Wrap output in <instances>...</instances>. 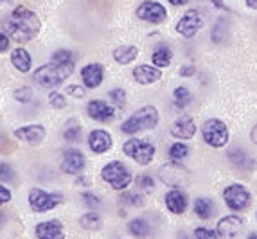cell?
Wrapping results in <instances>:
<instances>
[{"label": "cell", "instance_id": "cell-27", "mask_svg": "<svg viewBox=\"0 0 257 239\" xmlns=\"http://www.w3.org/2000/svg\"><path fill=\"white\" fill-rule=\"evenodd\" d=\"M128 230H130V234H132L133 237L144 239V237H148V235H150L151 226H150V223H148L146 219L137 218V219H133V221H130Z\"/></svg>", "mask_w": 257, "mask_h": 239}, {"label": "cell", "instance_id": "cell-15", "mask_svg": "<svg viewBox=\"0 0 257 239\" xmlns=\"http://www.w3.org/2000/svg\"><path fill=\"white\" fill-rule=\"evenodd\" d=\"M86 111H88V115L95 121H101V123H108L115 117V108L108 104L106 101H101V99H94V101L88 102V106H86Z\"/></svg>", "mask_w": 257, "mask_h": 239}, {"label": "cell", "instance_id": "cell-29", "mask_svg": "<svg viewBox=\"0 0 257 239\" xmlns=\"http://www.w3.org/2000/svg\"><path fill=\"white\" fill-rule=\"evenodd\" d=\"M79 223H81V226L85 228V230H99V228L103 226V219H101V216L95 212L85 214V216L79 219Z\"/></svg>", "mask_w": 257, "mask_h": 239}, {"label": "cell", "instance_id": "cell-5", "mask_svg": "<svg viewBox=\"0 0 257 239\" xmlns=\"http://www.w3.org/2000/svg\"><path fill=\"white\" fill-rule=\"evenodd\" d=\"M159 176L162 180V184H166L167 187L173 189H184L187 185H191V182H193V176H191L189 169L182 166L180 162L164 164L159 169Z\"/></svg>", "mask_w": 257, "mask_h": 239}, {"label": "cell", "instance_id": "cell-20", "mask_svg": "<svg viewBox=\"0 0 257 239\" xmlns=\"http://www.w3.org/2000/svg\"><path fill=\"white\" fill-rule=\"evenodd\" d=\"M81 79L86 88H97L104 79V68L99 63H90L81 68Z\"/></svg>", "mask_w": 257, "mask_h": 239}, {"label": "cell", "instance_id": "cell-35", "mask_svg": "<svg viewBox=\"0 0 257 239\" xmlns=\"http://www.w3.org/2000/svg\"><path fill=\"white\" fill-rule=\"evenodd\" d=\"M49 104H51L52 108L63 110V108L67 106V99L61 94H58V92H51V94H49Z\"/></svg>", "mask_w": 257, "mask_h": 239}, {"label": "cell", "instance_id": "cell-12", "mask_svg": "<svg viewBox=\"0 0 257 239\" xmlns=\"http://www.w3.org/2000/svg\"><path fill=\"white\" fill-rule=\"evenodd\" d=\"M169 133H171V137L178 139V141H187V139H193V137L196 135V123H194L191 117L182 115L171 124Z\"/></svg>", "mask_w": 257, "mask_h": 239}, {"label": "cell", "instance_id": "cell-49", "mask_svg": "<svg viewBox=\"0 0 257 239\" xmlns=\"http://www.w3.org/2000/svg\"><path fill=\"white\" fill-rule=\"evenodd\" d=\"M0 223H2V214H0Z\"/></svg>", "mask_w": 257, "mask_h": 239}, {"label": "cell", "instance_id": "cell-30", "mask_svg": "<svg viewBox=\"0 0 257 239\" xmlns=\"http://www.w3.org/2000/svg\"><path fill=\"white\" fill-rule=\"evenodd\" d=\"M189 155V146L184 142H175L169 148V158L171 162H182V158H185Z\"/></svg>", "mask_w": 257, "mask_h": 239}, {"label": "cell", "instance_id": "cell-1", "mask_svg": "<svg viewBox=\"0 0 257 239\" xmlns=\"http://www.w3.org/2000/svg\"><path fill=\"white\" fill-rule=\"evenodd\" d=\"M40 27H42V22H40L38 15L33 9L24 8V6L13 9V13L4 20V31L9 34V38L18 43H26L36 38Z\"/></svg>", "mask_w": 257, "mask_h": 239}, {"label": "cell", "instance_id": "cell-50", "mask_svg": "<svg viewBox=\"0 0 257 239\" xmlns=\"http://www.w3.org/2000/svg\"><path fill=\"white\" fill-rule=\"evenodd\" d=\"M255 219H257V212H255Z\"/></svg>", "mask_w": 257, "mask_h": 239}, {"label": "cell", "instance_id": "cell-33", "mask_svg": "<svg viewBox=\"0 0 257 239\" xmlns=\"http://www.w3.org/2000/svg\"><path fill=\"white\" fill-rule=\"evenodd\" d=\"M119 201L122 205H130V207H142L144 205V200H142V196L137 194V192H124Z\"/></svg>", "mask_w": 257, "mask_h": 239}, {"label": "cell", "instance_id": "cell-34", "mask_svg": "<svg viewBox=\"0 0 257 239\" xmlns=\"http://www.w3.org/2000/svg\"><path fill=\"white\" fill-rule=\"evenodd\" d=\"M135 184H137L139 189L150 192L155 189V178L151 175H139L137 178H135Z\"/></svg>", "mask_w": 257, "mask_h": 239}, {"label": "cell", "instance_id": "cell-16", "mask_svg": "<svg viewBox=\"0 0 257 239\" xmlns=\"http://www.w3.org/2000/svg\"><path fill=\"white\" fill-rule=\"evenodd\" d=\"M15 137L31 146H36L43 141L45 128H43L42 124H27V126H20V128L15 130Z\"/></svg>", "mask_w": 257, "mask_h": 239}, {"label": "cell", "instance_id": "cell-47", "mask_svg": "<svg viewBox=\"0 0 257 239\" xmlns=\"http://www.w3.org/2000/svg\"><path fill=\"white\" fill-rule=\"evenodd\" d=\"M210 2H212V4H214V6H218L219 9H227V6L223 4L221 0H210Z\"/></svg>", "mask_w": 257, "mask_h": 239}, {"label": "cell", "instance_id": "cell-41", "mask_svg": "<svg viewBox=\"0 0 257 239\" xmlns=\"http://www.w3.org/2000/svg\"><path fill=\"white\" fill-rule=\"evenodd\" d=\"M67 92H69L70 95H74V97H79V99L85 95V88H81V86H77V85H70L69 88H67Z\"/></svg>", "mask_w": 257, "mask_h": 239}, {"label": "cell", "instance_id": "cell-37", "mask_svg": "<svg viewBox=\"0 0 257 239\" xmlns=\"http://www.w3.org/2000/svg\"><path fill=\"white\" fill-rule=\"evenodd\" d=\"M31 97H33V92H31L29 88H20L15 92V99H17L18 102H29Z\"/></svg>", "mask_w": 257, "mask_h": 239}, {"label": "cell", "instance_id": "cell-3", "mask_svg": "<svg viewBox=\"0 0 257 239\" xmlns=\"http://www.w3.org/2000/svg\"><path fill=\"white\" fill-rule=\"evenodd\" d=\"M160 121L159 110L151 104L142 106L141 110H137L133 115H130L128 119L122 123V132L135 135L139 132H146V130H153Z\"/></svg>", "mask_w": 257, "mask_h": 239}, {"label": "cell", "instance_id": "cell-6", "mask_svg": "<svg viewBox=\"0 0 257 239\" xmlns=\"http://www.w3.org/2000/svg\"><path fill=\"white\" fill-rule=\"evenodd\" d=\"M124 155H128L130 158H133L139 166H148L155 157V144H151L148 139H139V137H132L124 142L122 146Z\"/></svg>", "mask_w": 257, "mask_h": 239}, {"label": "cell", "instance_id": "cell-11", "mask_svg": "<svg viewBox=\"0 0 257 239\" xmlns=\"http://www.w3.org/2000/svg\"><path fill=\"white\" fill-rule=\"evenodd\" d=\"M137 17L144 22H150V24H160V22L166 20L167 11L160 2H153V0H144L141 6L137 8Z\"/></svg>", "mask_w": 257, "mask_h": 239}, {"label": "cell", "instance_id": "cell-7", "mask_svg": "<svg viewBox=\"0 0 257 239\" xmlns=\"http://www.w3.org/2000/svg\"><path fill=\"white\" fill-rule=\"evenodd\" d=\"M202 137L210 148H225L230 139L228 126L219 119H207L202 126Z\"/></svg>", "mask_w": 257, "mask_h": 239}, {"label": "cell", "instance_id": "cell-2", "mask_svg": "<svg viewBox=\"0 0 257 239\" xmlns=\"http://www.w3.org/2000/svg\"><path fill=\"white\" fill-rule=\"evenodd\" d=\"M74 72V56L70 51H61L54 52L52 56V63L42 65L35 72V79L40 86L43 88H54V86L61 85L67 81V77Z\"/></svg>", "mask_w": 257, "mask_h": 239}, {"label": "cell", "instance_id": "cell-48", "mask_svg": "<svg viewBox=\"0 0 257 239\" xmlns=\"http://www.w3.org/2000/svg\"><path fill=\"white\" fill-rule=\"evenodd\" d=\"M248 239H257V234H250Z\"/></svg>", "mask_w": 257, "mask_h": 239}, {"label": "cell", "instance_id": "cell-31", "mask_svg": "<svg viewBox=\"0 0 257 239\" xmlns=\"http://www.w3.org/2000/svg\"><path fill=\"white\" fill-rule=\"evenodd\" d=\"M65 139L67 141H70V142H77L79 139H81V135H83V130H81V126L76 123V121H70L69 124H67V130H65Z\"/></svg>", "mask_w": 257, "mask_h": 239}, {"label": "cell", "instance_id": "cell-44", "mask_svg": "<svg viewBox=\"0 0 257 239\" xmlns=\"http://www.w3.org/2000/svg\"><path fill=\"white\" fill-rule=\"evenodd\" d=\"M250 139H252L253 144H257V124L252 128V132H250Z\"/></svg>", "mask_w": 257, "mask_h": 239}, {"label": "cell", "instance_id": "cell-38", "mask_svg": "<svg viewBox=\"0 0 257 239\" xmlns=\"http://www.w3.org/2000/svg\"><path fill=\"white\" fill-rule=\"evenodd\" d=\"M81 200L85 201L88 207H99V205H101V200H99L95 194H92V192H83Z\"/></svg>", "mask_w": 257, "mask_h": 239}, {"label": "cell", "instance_id": "cell-10", "mask_svg": "<svg viewBox=\"0 0 257 239\" xmlns=\"http://www.w3.org/2000/svg\"><path fill=\"white\" fill-rule=\"evenodd\" d=\"M203 27V18L196 9H189L182 15V18L176 24V33L182 34L184 38H193L194 34Z\"/></svg>", "mask_w": 257, "mask_h": 239}, {"label": "cell", "instance_id": "cell-40", "mask_svg": "<svg viewBox=\"0 0 257 239\" xmlns=\"http://www.w3.org/2000/svg\"><path fill=\"white\" fill-rule=\"evenodd\" d=\"M8 201H11V191L4 185H0V205L8 203Z\"/></svg>", "mask_w": 257, "mask_h": 239}, {"label": "cell", "instance_id": "cell-17", "mask_svg": "<svg viewBox=\"0 0 257 239\" xmlns=\"http://www.w3.org/2000/svg\"><path fill=\"white\" fill-rule=\"evenodd\" d=\"M85 155L79 150H69L63 155V162H61V171L67 175H77L79 171L85 169Z\"/></svg>", "mask_w": 257, "mask_h": 239}, {"label": "cell", "instance_id": "cell-39", "mask_svg": "<svg viewBox=\"0 0 257 239\" xmlns=\"http://www.w3.org/2000/svg\"><path fill=\"white\" fill-rule=\"evenodd\" d=\"M0 178L4 180V182H11V180H13V169H11L8 164H2V166H0Z\"/></svg>", "mask_w": 257, "mask_h": 239}, {"label": "cell", "instance_id": "cell-22", "mask_svg": "<svg viewBox=\"0 0 257 239\" xmlns=\"http://www.w3.org/2000/svg\"><path fill=\"white\" fill-rule=\"evenodd\" d=\"M228 158H230V162L236 167H239V169H244V171L255 169V160H253L243 148H234V150H230L228 151Z\"/></svg>", "mask_w": 257, "mask_h": 239}, {"label": "cell", "instance_id": "cell-24", "mask_svg": "<svg viewBox=\"0 0 257 239\" xmlns=\"http://www.w3.org/2000/svg\"><path fill=\"white\" fill-rule=\"evenodd\" d=\"M139 56V49L135 45H120L113 51V58L119 65H128L132 63Z\"/></svg>", "mask_w": 257, "mask_h": 239}, {"label": "cell", "instance_id": "cell-32", "mask_svg": "<svg viewBox=\"0 0 257 239\" xmlns=\"http://www.w3.org/2000/svg\"><path fill=\"white\" fill-rule=\"evenodd\" d=\"M108 97H110L113 106L124 108V104H126V90L124 88H113L110 94H108Z\"/></svg>", "mask_w": 257, "mask_h": 239}, {"label": "cell", "instance_id": "cell-19", "mask_svg": "<svg viewBox=\"0 0 257 239\" xmlns=\"http://www.w3.org/2000/svg\"><path fill=\"white\" fill-rule=\"evenodd\" d=\"M36 237L38 239H65V228L58 219H52V221H43L36 225Z\"/></svg>", "mask_w": 257, "mask_h": 239}, {"label": "cell", "instance_id": "cell-4", "mask_svg": "<svg viewBox=\"0 0 257 239\" xmlns=\"http://www.w3.org/2000/svg\"><path fill=\"white\" fill-rule=\"evenodd\" d=\"M101 176L106 184H110L111 189H115V191H126L128 185L132 184V171H130L128 166H124L122 162L119 160H113V162L106 164L101 171Z\"/></svg>", "mask_w": 257, "mask_h": 239}, {"label": "cell", "instance_id": "cell-42", "mask_svg": "<svg viewBox=\"0 0 257 239\" xmlns=\"http://www.w3.org/2000/svg\"><path fill=\"white\" fill-rule=\"evenodd\" d=\"M194 72H196V67H193V65H184V67H180V76H184V77L194 76Z\"/></svg>", "mask_w": 257, "mask_h": 239}, {"label": "cell", "instance_id": "cell-14", "mask_svg": "<svg viewBox=\"0 0 257 239\" xmlns=\"http://www.w3.org/2000/svg\"><path fill=\"white\" fill-rule=\"evenodd\" d=\"M164 200H166L167 210L171 214H175V216H182L189 207L187 194H185L182 189H171V191H167Z\"/></svg>", "mask_w": 257, "mask_h": 239}, {"label": "cell", "instance_id": "cell-13", "mask_svg": "<svg viewBox=\"0 0 257 239\" xmlns=\"http://www.w3.org/2000/svg\"><path fill=\"white\" fill-rule=\"evenodd\" d=\"M241 228H243V219L239 216L230 214V216H225V218L219 219L216 232L223 239H234L241 234Z\"/></svg>", "mask_w": 257, "mask_h": 239}, {"label": "cell", "instance_id": "cell-8", "mask_svg": "<svg viewBox=\"0 0 257 239\" xmlns=\"http://www.w3.org/2000/svg\"><path fill=\"white\" fill-rule=\"evenodd\" d=\"M223 200L232 212H241L252 203V194L243 184H230L223 191Z\"/></svg>", "mask_w": 257, "mask_h": 239}, {"label": "cell", "instance_id": "cell-18", "mask_svg": "<svg viewBox=\"0 0 257 239\" xmlns=\"http://www.w3.org/2000/svg\"><path fill=\"white\" fill-rule=\"evenodd\" d=\"M88 146L94 153H106L113 146V139L106 130H92L88 135Z\"/></svg>", "mask_w": 257, "mask_h": 239}, {"label": "cell", "instance_id": "cell-9", "mask_svg": "<svg viewBox=\"0 0 257 239\" xmlns=\"http://www.w3.org/2000/svg\"><path fill=\"white\" fill-rule=\"evenodd\" d=\"M63 196L61 194H51V192H45L38 187H33L29 192V207L35 212H47L52 210L54 207L61 203Z\"/></svg>", "mask_w": 257, "mask_h": 239}, {"label": "cell", "instance_id": "cell-21", "mask_svg": "<svg viewBox=\"0 0 257 239\" xmlns=\"http://www.w3.org/2000/svg\"><path fill=\"white\" fill-rule=\"evenodd\" d=\"M162 77L160 68H157L155 65H139L133 68V79L139 85H153Z\"/></svg>", "mask_w": 257, "mask_h": 239}, {"label": "cell", "instance_id": "cell-36", "mask_svg": "<svg viewBox=\"0 0 257 239\" xmlns=\"http://www.w3.org/2000/svg\"><path fill=\"white\" fill-rule=\"evenodd\" d=\"M218 232L216 230H210L207 226H198L196 230H194V239H218Z\"/></svg>", "mask_w": 257, "mask_h": 239}, {"label": "cell", "instance_id": "cell-45", "mask_svg": "<svg viewBox=\"0 0 257 239\" xmlns=\"http://www.w3.org/2000/svg\"><path fill=\"white\" fill-rule=\"evenodd\" d=\"M167 2L173 6H184V4H187L189 0H167Z\"/></svg>", "mask_w": 257, "mask_h": 239}, {"label": "cell", "instance_id": "cell-26", "mask_svg": "<svg viewBox=\"0 0 257 239\" xmlns=\"http://www.w3.org/2000/svg\"><path fill=\"white\" fill-rule=\"evenodd\" d=\"M214 203L209 198H196L194 201V214L200 219H210L214 216Z\"/></svg>", "mask_w": 257, "mask_h": 239}, {"label": "cell", "instance_id": "cell-28", "mask_svg": "<svg viewBox=\"0 0 257 239\" xmlns=\"http://www.w3.org/2000/svg\"><path fill=\"white\" fill-rule=\"evenodd\" d=\"M173 99H175V106L176 108H185L191 104V101H193V95H191V92H189V88H185V86H178V88L173 92Z\"/></svg>", "mask_w": 257, "mask_h": 239}, {"label": "cell", "instance_id": "cell-23", "mask_svg": "<svg viewBox=\"0 0 257 239\" xmlns=\"http://www.w3.org/2000/svg\"><path fill=\"white\" fill-rule=\"evenodd\" d=\"M11 63L15 65L18 72H29L31 70V65H33V60H31V54L26 51V49H15L11 52Z\"/></svg>", "mask_w": 257, "mask_h": 239}, {"label": "cell", "instance_id": "cell-25", "mask_svg": "<svg viewBox=\"0 0 257 239\" xmlns=\"http://www.w3.org/2000/svg\"><path fill=\"white\" fill-rule=\"evenodd\" d=\"M151 61L157 68H166L171 65L173 61V51L166 45H160L159 49H155L151 54Z\"/></svg>", "mask_w": 257, "mask_h": 239}, {"label": "cell", "instance_id": "cell-46", "mask_svg": "<svg viewBox=\"0 0 257 239\" xmlns=\"http://www.w3.org/2000/svg\"><path fill=\"white\" fill-rule=\"evenodd\" d=\"M244 4L248 6L250 9H257V0H244Z\"/></svg>", "mask_w": 257, "mask_h": 239}, {"label": "cell", "instance_id": "cell-43", "mask_svg": "<svg viewBox=\"0 0 257 239\" xmlns=\"http://www.w3.org/2000/svg\"><path fill=\"white\" fill-rule=\"evenodd\" d=\"M9 49V38L6 36V34L0 33V52H4Z\"/></svg>", "mask_w": 257, "mask_h": 239}]
</instances>
